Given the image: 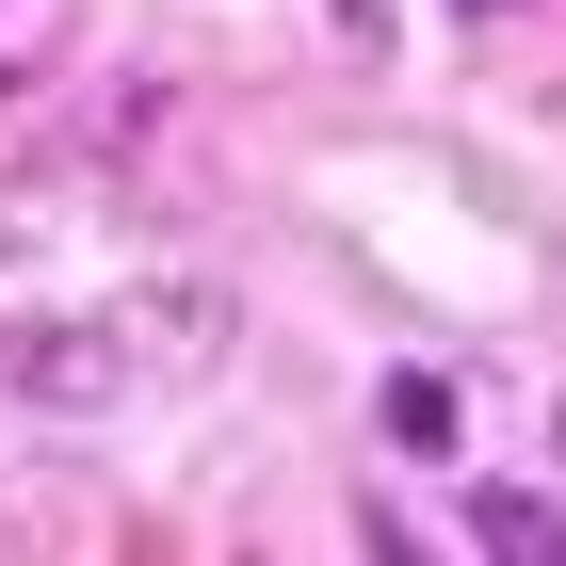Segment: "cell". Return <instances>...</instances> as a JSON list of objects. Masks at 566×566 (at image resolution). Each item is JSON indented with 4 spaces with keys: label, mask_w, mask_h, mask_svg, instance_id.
<instances>
[{
    "label": "cell",
    "mask_w": 566,
    "mask_h": 566,
    "mask_svg": "<svg viewBox=\"0 0 566 566\" xmlns=\"http://www.w3.org/2000/svg\"><path fill=\"white\" fill-rule=\"evenodd\" d=\"M65 33V0H17V17H0V82H33V49Z\"/></svg>",
    "instance_id": "obj_5"
},
{
    "label": "cell",
    "mask_w": 566,
    "mask_h": 566,
    "mask_svg": "<svg viewBox=\"0 0 566 566\" xmlns=\"http://www.w3.org/2000/svg\"><path fill=\"white\" fill-rule=\"evenodd\" d=\"M146 389V340L130 307H82V324H17L0 340V405H33V421H97V405Z\"/></svg>",
    "instance_id": "obj_1"
},
{
    "label": "cell",
    "mask_w": 566,
    "mask_h": 566,
    "mask_svg": "<svg viewBox=\"0 0 566 566\" xmlns=\"http://www.w3.org/2000/svg\"><path fill=\"white\" fill-rule=\"evenodd\" d=\"M389 437L405 453H453V389H437V373H389Z\"/></svg>",
    "instance_id": "obj_4"
},
{
    "label": "cell",
    "mask_w": 566,
    "mask_h": 566,
    "mask_svg": "<svg viewBox=\"0 0 566 566\" xmlns=\"http://www.w3.org/2000/svg\"><path fill=\"white\" fill-rule=\"evenodd\" d=\"M470 551H502V566H566V502H534V485H485V502H470Z\"/></svg>",
    "instance_id": "obj_3"
},
{
    "label": "cell",
    "mask_w": 566,
    "mask_h": 566,
    "mask_svg": "<svg viewBox=\"0 0 566 566\" xmlns=\"http://www.w3.org/2000/svg\"><path fill=\"white\" fill-rule=\"evenodd\" d=\"M373 17H389V0H340V33H356V49H373Z\"/></svg>",
    "instance_id": "obj_6"
},
{
    "label": "cell",
    "mask_w": 566,
    "mask_h": 566,
    "mask_svg": "<svg viewBox=\"0 0 566 566\" xmlns=\"http://www.w3.org/2000/svg\"><path fill=\"white\" fill-rule=\"evenodd\" d=\"M227 324L243 307L195 275V292H130V340H146V389H195V373H227Z\"/></svg>",
    "instance_id": "obj_2"
}]
</instances>
